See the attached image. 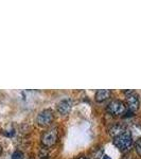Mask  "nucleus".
Listing matches in <instances>:
<instances>
[{
    "mask_svg": "<svg viewBox=\"0 0 141 159\" xmlns=\"http://www.w3.org/2000/svg\"><path fill=\"white\" fill-rule=\"evenodd\" d=\"M111 90L108 89H101V90H98L96 92V101L97 102H104L105 100H107L111 97Z\"/></svg>",
    "mask_w": 141,
    "mask_h": 159,
    "instance_id": "obj_7",
    "label": "nucleus"
},
{
    "mask_svg": "<svg viewBox=\"0 0 141 159\" xmlns=\"http://www.w3.org/2000/svg\"><path fill=\"white\" fill-rule=\"evenodd\" d=\"M54 115L51 109H45L40 111L36 117V123L39 126H48L53 122Z\"/></svg>",
    "mask_w": 141,
    "mask_h": 159,
    "instance_id": "obj_4",
    "label": "nucleus"
},
{
    "mask_svg": "<svg viewBox=\"0 0 141 159\" xmlns=\"http://www.w3.org/2000/svg\"><path fill=\"white\" fill-rule=\"evenodd\" d=\"M130 135H132V138L134 139V138H141V126L139 125H135L134 127L132 129V130H130Z\"/></svg>",
    "mask_w": 141,
    "mask_h": 159,
    "instance_id": "obj_9",
    "label": "nucleus"
},
{
    "mask_svg": "<svg viewBox=\"0 0 141 159\" xmlns=\"http://www.w3.org/2000/svg\"><path fill=\"white\" fill-rule=\"evenodd\" d=\"M57 111L63 116H66L70 112L71 108H72V101L70 99H63L57 103Z\"/></svg>",
    "mask_w": 141,
    "mask_h": 159,
    "instance_id": "obj_6",
    "label": "nucleus"
},
{
    "mask_svg": "<svg viewBox=\"0 0 141 159\" xmlns=\"http://www.w3.org/2000/svg\"><path fill=\"white\" fill-rule=\"evenodd\" d=\"M124 93L126 94V103L127 107H129L130 112H134L136 110L139 109L140 106V101H139V97L133 90H126L124 91Z\"/></svg>",
    "mask_w": 141,
    "mask_h": 159,
    "instance_id": "obj_3",
    "label": "nucleus"
},
{
    "mask_svg": "<svg viewBox=\"0 0 141 159\" xmlns=\"http://www.w3.org/2000/svg\"><path fill=\"white\" fill-rule=\"evenodd\" d=\"M1 153H2V148H1V145H0V156H1Z\"/></svg>",
    "mask_w": 141,
    "mask_h": 159,
    "instance_id": "obj_15",
    "label": "nucleus"
},
{
    "mask_svg": "<svg viewBox=\"0 0 141 159\" xmlns=\"http://www.w3.org/2000/svg\"><path fill=\"white\" fill-rule=\"evenodd\" d=\"M135 150H136V152H137L138 155L141 156V138H139V139L136 140V142H135Z\"/></svg>",
    "mask_w": 141,
    "mask_h": 159,
    "instance_id": "obj_12",
    "label": "nucleus"
},
{
    "mask_svg": "<svg viewBox=\"0 0 141 159\" xmlns=\"http://www.w3.org/2000/svg\"><path fill=\"white\" fill-rule=\"evenodd\" d=\"M76 159H87V158L84 157V156H82V157H79V158H76Z\"/></svg>",
    "mask_w": 141,
    "mask_h": 159,
    "instance_id": "obj_14",
    "label": "nucleus"
},
{
    "mask_svg": "<svg viewBox=\"0 0 141 159\" xmlns=\"http://www.w3.org/2000/svg\"><path fill=\"white\" fill-rule=\"evenodd\" d=\"M57 141V129L56 127H52L46 130L42 136V144L46 148H51Z\"/></svg>",
    "mask_w": 141,
    "mask_h": 159,
    "instance_id": "obj_2",
    "label": "nucleus"
},
{
    "mask_svg": "<svg viewBox=\"0 0 141 159\" xmlns=\"http://www.w3.org/2000/svg\"><path fill=\"white\" fill-rule=\"evenodd\" d=\"M125 127L123 126V125L121 124H115V125H112V126L109 127V135L112 136V137H117V136H119V135H121L122 133H124L125 132Z\"/></svg>",
    "mask_w": 141,
    "mask_h": 159,
    "instance_id": "obj_8",
    "label": "nucleus"
},
{
    "mask_svg": "<svg viewBox=\"0 0 141 159\" xmlns=\"http://www.w3.org/2000/svg\"><path fill=\"white\" fill-rule=\"evenodd\" d=\"M114 144L122 152H127L133 147V138L130 130H125L121 135L114 138Z\"/></svg>",
    "mask_w": 141,
    "mask_h": 159,
    "instance_id": "obj_1",
    "label": "nucleus"
},
{
    "mask_svg": "<svg viewBox=\"0 0 141 159\" xmlns=\"http://www.w3.org/2000/svg\"><path fill=\"white\" fill-rule=\"evenodd\" d=\"M102 159H111V158L109 157V156H103V158Z\"/></svg>",
    "mask_w": 141,
    "mask_h": 159,
    "instance_id": "obj_13",
    "label": "nucleus"
},
{
    "mask_svg": "<svg viewBox=\"0 0 141 159\" xmlns=\"http://www.w3.org/2000/svg\"><path fill=\"white\" fill-rule=\"evenodd\" d=\"M25 158V155L22 152H20V151H16V152H14L12 154V158L11 159H24Z\"/></svg>",
    "mask_w": 141,
    "mask_h": 159,
    "instance_id": "obj_11",
    "label": "nucleus"
},
{
    "mask_svg": "<svg viewBox=\"0 0 141 159\" xmlns=\"http://www.w3.org/2000/svg\"><path fill=\"white\" fill-rule=\"evenodd\" d=\"M107 111L109 114L114 115V116H121V115H123L126 111V106H125V104L122 101L114 100L107 106Z\"/></svg>",
    "mask_w": 141,
    "mask_h": 159,
    "instance_id": "obj_5",
    "label": "nucleus"
},
{
    "mask_svg": "<svg viewBox=\"0 0 141 159\" xmlns=\"http://www.w3.org/2000/svg\"><path fill=\"white\" fill-rule=\"evenodd\" d=\"M102 154H103V150L102 148H99V150H96L94 152H92L91 154V159H100L102 156Z\"/></svg>",
    "mask_w": 141,
    "mask_h": 159,
    "instance_id": "obj_10",
    "label": "nucleus"
}]
</instances>
